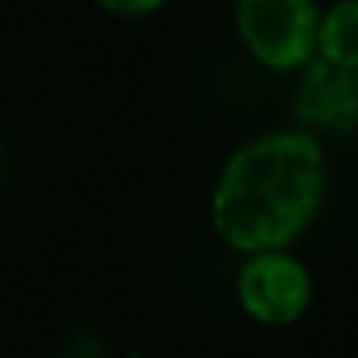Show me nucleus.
<instances>
[{
	"label": "nucleus",
	"instance_id": "obj_1",
	"mask_svg": "<svg viewBox=\"0 0 358 358\" xmlns=\"http://www.w3.org/2000/svg\"><path fill=\"white\" fill-rule=\"evenodd\" d=\"M327 192V161L311 132H271L227 161L210 220L239 252H277L311 223Z\"/></svg>",
	"mask_w": 358,
	"mask_h": 358
},
{
	"label": "nucleus",
	"instance_id": "obj_2",
	"mask_svg": "<svg viewBox=\"0 0 358 358\" xmlns=\"http://www.w3.org/2000/svg\"><path fill=\"white\" fill-rule=\"evenodd\" d=\"M315 0H236V31L245 50L273 73L302 69L317 54Z\"/></svg>",
	"mask_w": 358,
	"mask_h": 358
},
{
	"label": "nucleus",
	"instance_id": "obj_3",
	"mask_svg": "<svg viewBox=\"0 0 358 358\" xmlns=\"http://www.w3.org/2000/svg\"><path fill=\"white\" fill-rule=\"evenodd\" d=\"M239 305L261 324H292L311 302V273L286 252H258L239 271Z\"/></svg>",
	"mask_w": 358,
	"mask_h": 358
},
{
	"label": "nucleus",
	"instance_id": "obj_4",
	"mask_svg": "<svg viewBox=\"0 0 358 358\" xmlns=\"http://www.w3.org/2000/svg\"><path fill=\"white\" fill-rule=\"evenodd\" d=\"M299 73L292 110L305 129L334 136L358 129V69H343L315 57Z\"/></svg>",
	"mask_w": 358,
	"mask_h": 358
},
{
	"label": "nucleus",
	"instance_id": "obj_5",
	"mask_svg": "<svg viewBox=\"0 0 358 358\" xmlns=\"http://www.w3.org/2000/svg\"><path fill=\"white\" fill-rule=\"evenodd\" d=\"M343 69H358V0H336L317 22V54Z\"/></svg>",
	"mask_w": 358,
	"mask_h": 358
},
{
	"label": "nucleus",
	"instance_id": "obj_6",
	"mask_svg": "<svg viewBox=\"0 0 358 358\" xmlns=\"http://www.w3.org/2000/svg\"><path fill=\"white\" fill-rule=\"evenodd\" d=\"M98 3L110 13H123V16H145V13H155L164 0H98Z\"/></svg>",
	"mask_w": 358,
	"mask_h": 358
}]
</instances>
